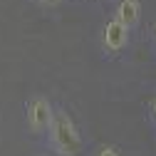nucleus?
Wrapping results in <instances>:
<instances>
[{
	"label": "nucleus",
	"instance_id": "obj_6",
	"mask_svg": "<svg viewBox=\"0 0 156 156\" xmlns=\"http://www.w3.org/2000/svg\"><path fill=\"white\" fill-rule=\"evenodd\" d=\"M35 3L40 5V8H47V10H52V8H60V5L65 3V0H35Z\"/></svg>",
	"mask_w": 156,
	"mask_h": 156
},
{
	"label": "nucleus",
	"instance_id": "obj_2",
	"mask_svg": "<svg viewBox=\"0 0 156 156\" xmlns=\"http://www.w3.org/2000/svg\"><path fill=\"white\" fill-rule=\"evenodd\" d=\"M55 116V104L42 94H35L25 102V124H27V131L35 134V136H45L50 122Z\"/></svg>",
	"mask_w": 156,
	"mask_h": 156
},
{
	"label": "nucleus",
	"instance_id": "obj_3",
	"mask_svg": "<svg viewBox=\"0 0 156 156\" xmlns=\"http://www.w3.org/2000/svg\"><path fill=\"white\" fill-rule=\"evenodd\" d=\"M131 42V30L119 23V20H114V17H109V20L102 25V32H99V45L104 50V55L114 57V55H119L129 47Z\"/></svg>",
	"mask_w": 156,
	"mask_h": 156
},
{
	"label": "nucleus",
	"instance_id": "obj_4",
	"mask_svg": "<svg viewBox=\"0 0 156 156\" xmlns=\"http://www.w3.org/2000/svg\"><path fill=\"white\" fill-rule=\"evenodd\" d=\"M112 17L124 23L129 30H134L141 20V0H116Z\"/></svg>",
	"mask_w": 156,
	"mask_h": 156
},
{
	"label": "nucleus",
	"instance_id": "obj_1",
	"mask_svg": "<svg viewBox=\"0 0 156 156\" xmlns=\"http://www.w3.org/2000/svg\"><path fill=\"white\" fill-rule=\"evenodd\" d=\"M47 149L55 156H77L84 146L82 131L67 109H55V116L45 131Z\"/></svg>",
	"mask_w": 156,
	"mask_h": 156
},
{
	"label": "nucleus",
	"instance_id": "obj_5",
	"mask_svg": "<svg viewBox=\"0 0 156 156\" xmlns=\"http://www.w3.org/2000/svg\"><path fill=\"white\" fill-rule=\"evenodd\" d=\"M92 156H122V151L119 149H116L114 144H102L99 149H97Z\"/></svg>",
	"mask_w": 156,
	"mask_h": 156
},
{
	"label": "nucleus",
	"instance_id": "obj_7",
	"mask_svg": "<svg viewBox=\"0 0 156 156\" xmlns=\"http://www.w3.org/2000/svg\"><path fill=\"white\" fill-rule=\"evenodd\" d=\"M149 116H151V122L156 124V97H151V102H149Z\"/></svg>",
	"mask_w": 156,
	"mask_h": 156
}]
</instances>
